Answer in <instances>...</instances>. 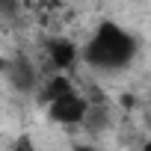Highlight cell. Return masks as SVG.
I'll list each match as a JSON object with an SVG mask.
<instances>
[{"label": "cell", "mask_w": 151, "mask_h": 151, "mask_svg": "<svg viewBox=\"0 0 151 151\" xmlns=\"http://www.w3.org/2000/svg\"><path fill=\"white\" fill-rule=\"evenodd\" d=\"M142 151H151V130H148V139L142 142Z\"/></svg>", "instance_id": "8"}, {"label": "cell", "mask_w": 151, "mask_h": 151, "mask_svg": "<svg viewBox=\"0 0 151 151\" xmlns=\"http://www.w3.org/2000/svg\"><path fill=\"white\" fill-rule=\"evenodd\" d=\"M71 151H104V148H98V145H92V142H77Z\"/></svg>", "instance_id": "7"}, {"label": "cell", "mask_w": 151, "mask_h": 151, "mask_svg": "<svg viewBox=\"0 0 151 151\" xmlns=\"http://www.w3.org/2000/svg\"><path fill=\"white\" fill-rule=\"evenodd\" d=\"M45 110H47V119H50L53 124H62V127H80V124L86 122L92 104H89L86 95H80L77 89H71V92H65L62 98L50 101Z\"/></svg>", "instance_id": "2"}, {"label": "cell", "mask_w": 151, "mask_h": 151, "mask_svg": "<svg viewBox=\"0 0 151 151\" xmlns=\"http://www.w3.org/2000/svg\"><path fill=\"white\" fill-rule=\"evenodd\" d=\"M83 124H86V130H89V133H101V130H107V124H110V116H107V110H101V107L95 110V107H92Z\"/></svg>", "instance_id": "6"}, {"label": "cell", "mask_w": 151, "mask_h": 151, "mask_svg": "<svg viewBox=\"0 0 151 151\" xmlns=\"http://www.w3.org/2000/svg\"><path fill=\"white\" fill-rule=\"evenodd\" d=\"M139 53V42L130 30H124L113 18H101L95 33L83 47V62L98 71H122Z\"/></svg>", "instance_id": "1"}, {"label": "cell", "mask_w": 151, "mask_h": 151, "mask_svg": "<svg viewBox=\"0 0 151 151\" xmlns=\"http://www.w3.org/2000/svg\"><path fill=\"white\" fill-rule=\"evenodd\" d=\"M45 53H47V59H50V65H53L56 71H68V68L77 65V59H83V50L74 45L71 39H65V36H53V39H47Z\"/></svg>", "instance_id": "3"}, {"label": "cell", "mask_w": 151, "mask_h": 151, "mask_svg": "<svg viewBox=\"0 0 151 151\" xmlns=\"http://www.w3.org/2000/svg\"><path fill=\"white\" fill-rule=\"evenodd\" d=\"M74 89V83L65 77V71H56L53 77H47L45 83H42V89H39V104L42 107H47L50 101H56V98H62L65 92H71Z\"/></svg>", "instance_id": "5"}, {"label": "cell", "mask_w": 151, "mask_h": 151, "mask_svg": "<svg viewBox=\"0 0 151 151\" xmlns=\"http://www.w3.org/2000/svg\"><path fill=\"white\" fill-rule=\"evenodd\" d=\"M6 77H9V83H12L15 89H21V92H33L36 83H39L36 68H33L30 59H15V62H9V65H6Z\"/></svg>", "instance_id": "4"}]
</instances>
